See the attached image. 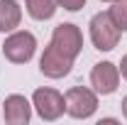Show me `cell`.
Instances as JSON below:
<instances>
[{
    "label": "cell",
    "mask_w": 127,
    "mask_h": 125,
    "mask_svg": "<svg viewBox=\"0 0 127 125\" xmlns=\"http://www.w3.org/2000/svg\"><path fill=\"white\" fill-rule=\"evenodd\" d=\"M59 5H61L64 10H68V12H78L81 7L86 5V0H56Z\"/></svg>",
    "instance_id": "cell-12"
},
{
    "label": "cell",
    "mask_w": 127,
    "mask_h": 125,
    "mask_svg": "<svg viewBox=\"0 0 127 125\" xmlns=\"http://www.w3.org/2000/svg\"><path fill=\"white\" fill-rule=\"evenodd\" d=\"M34 52H37V39L27 30L12 32L2 42V54H5L7 62H12V64H27L34 57Z\"/></svg>",
    "instance_id": "cell-2"
},
{
    "label": "cell",
    "mask_w": 127,
    "mask_h": 125,
    "mask_svg": "<svg viewBox=\"0 0 127 125\" xmlns=\"http://www.w3.org/2000/svg\"><path fill=\"white\" fill-rule=\"evenodd\" d=\"M66 113L76 120L83 118H91L95 110H98V96L91 88H83V86H73L66 91Z\"/></svg>",
    "instance_id": "cell-3"
},
{
    "label": "cell",
    "mask_w": 127,
    "mask_h": 125,
    "mask_svg": "<svg viewBox=\"0 0 127 125\" xmlns=\"http://www.w3.org/2000/svg\"><path fill=\"white\" fill-rule=\"evenodd\" d=\"M117 69H120V74H122V78H127V54L122 57V62H120V66H117Z\"/></svg>",
    "instance_id": "cell-13"
},
{
    "label": "cell",
    "mask_w": 127,
    "mask_h": 125,
    "mask_svg": "<svg viewBox=\"0 0 127 125\" xmlns=\"http://www.w3.org/2000/svg\"><path fill=\"white\" fill-rule=\"evenodd\" d=\"M51 44L59 49L61 54H66L68 59H76L83 49V34L76 25L71 22H64L59 27H54V34H51Z\"/></svg>",
    "instance_id": "cell-5"
},
{
    "label": "cell",
    "mask_w": 127,
    "mask_h": 125,
    "mask_svg": "<svg viewBox=\"0 0 127 125\" xmlns=\"http://www.w3.org/2000/svg\"><path fill=\"white\" fill-rule=\"evenodd\" d=\"M2 113H5V120L10 125H25V123H30V118H32V103L25 96L12 93L5 98Z\"/></svg>",
    "instance_id": "cell-8"
},
{
    "label": "cell",
    "mask_w": 127,
    "mask_h": 125,
    "mask_svg": "<svg viewBox=\"0 0 127 125\" xmlns=\"http://www.w3.org/2000/svg\"><path fill=\"white\" fill-rule=\"evenodd\" d=\"M108 12H110L112 22L117 25V30L127 32V0H115V5H112Z\"/></svg>",
    "instance_id": "cell-11"
},
{
    "label": "cell",
    "mask_w": 127,
    "mask_h": 125,
    "mask_svg": "<svg viewBox=\"0 0 127 125\" xmlns=\"http://www.w3.org/2000/svg\"><path fill=\"white\" fill-rule=\"evenodd\" d=\"M56 0H27V12L34 20H51L56 12Z\"/></svg>",
    "instance_id": "cell-10"
},
{
    "label": "cell",
    "mask_w": 127,
    "mask_h": 125,
    "mask_svg": "<svg viewBox=\"0 0 127 125\" xmlns=\"http://www.w3.org/2000/svg\"><path fill=\"white\" fill-rule=\"evenodd\" d=\"M71 66H73V59H68L66 54H61L49 42V47L44 49V54L39 59V71L49 78H64L66 74H71Z\"/></svg>",
    "instance_id": "cell-7"
},
{
    "label": "cell",
    "mask_w": 127,
    "mask_h": 125,
    "mask_svg": "<svg viewBox=\"0 0 127 125\" xmlns=\"http://www.w3.org/2000/svg\"><path fill=\"white\" fill-rule=\"evenodd\" d=\"M105 2H115V0H105Z\"/></svg>",
    "instance_id": "cell-15"
},
{
    "label": "cell",
    "mask_w": 127,
    "mask_h": 125,
    "mask_svg": "<svg viewBox=\"0 0 127 125\" xmlns=\"http://www.w3.org/2000/svg\"><path fill=\"white\" fill-rule=\"evenodd\" d=\"M91 42H93L95 49L100 52H112L120 42V30L117 25L112 22L110 12H98V15L91 17Z\"/></svg>",
    "instance_id": "cell-1"
},
{
    "label": "cell",
    "mask_w": 127,
    "mask_h": 125,
    "mask_svg": "<svg viewBox=\"0 0 127 125\" xmlns=\"http://www.w3.org/2000/svg\"><path fill=\"white\" fill-rule=\"evenodd\" d=\"M91 86L100 96L115 93L117 86H120V69L112 62H98L93 66V71H91Z\"/></svg>",
    "instance_id": "cell-6"
},
{
    "label": "cell",
    "mask_w": 127,
    "mask_h": 125,
    "mask_svg": "<svg viewBox=\"0 0 127 125\" xmlns=\"http://www.w3.org/2000/svg\"><path fill=\"white\" fill-rule=\"evenodd\" d=\"M32 106L42 120H59L66 110V98L54 88H37L32 96Z\"/></svg>",
    "instance_id": "cell-4"
},
{
    "label": "cell",
    "mask_w": 127,
    "mask_h": 125,
    "mask_svg": "<svg viewBox=\"0 0 127 125\" xmlns=\"http://www.w3.org/2000/svg\"><path fill=\"white\" fill-rule=\"evenodd\" d=\"M120 106H122V115H125V118H127V96H125V98H122V103H120Z\"/></svg>",
    "instance_id": "cell-14"
},
{
    "label": "cell",
    "mask_w": 127,
    "mask_h": 125,
    "mask_svg": "<svg viewBox=\"0 0 127 125\" xmlns=\"http://www.w3.org/2000/svg\"><path fill=\"white\" fill-rule=\"evenodd\" d=\"M22 22V7L17 0H0V32H15Z\"/></svg>",
    "instance_id": "cell-9"
}]
</instances>
